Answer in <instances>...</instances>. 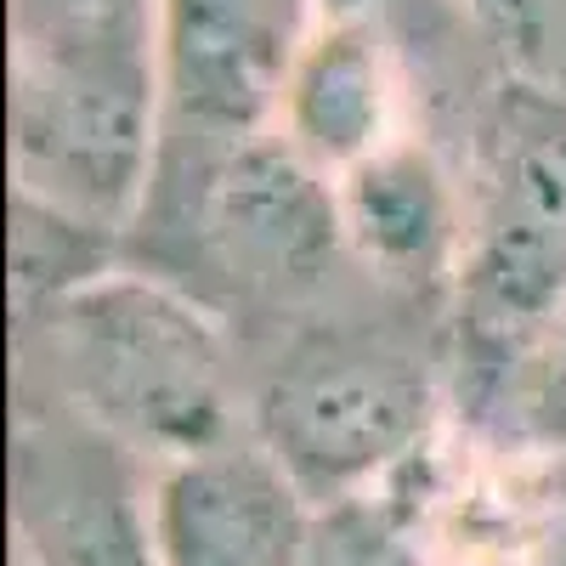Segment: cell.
I'll use <instances>...</instances> for the list:
<instances>
[{
	"mask_svg": "<svg viewBox=\"0 0 566 566\" xmlns=\"http://www.w3.org/2000/svg\"><path fill=\"white\" fill-rule=\"evenodd\" d=\"M165 159L181 165V176L159 165L130 227L148 221L165 232L170 255L148 272L216 317H295L352 266L335 176L301 159L277 130L232 142L181 136L165 142Z\"/></svg>",
	"mask_w": 566,
	"mask_h": 566,
	"instance_id": "obj_1",
	"label": "cell"
},
{
	"mask_svg": "<svg viewBox=\"0 0 566 566\" xmlns=\"http://www.w3.org/2000/svg\"><path fill=\"white\" fill-rule=\"evenodd\" d=\"M464 205V261L448 295V391L459 413L566 317V103L549 85H499Z\"/></svg>",
	"mask_w": 566,
	"mask_h": 566,
	"instance_id": "obj_2",
	"label": "cell"
},
{
	"mask_svg": "<svg viewBox=\"0 0 566 566\" xmlns=\"http://www.w3.org/2000/svg\"><path fill=\"white\" fill-rule=\"evenodd\" d=\"M18 340L57 357L69 408L125 448L181 459L232 437V357L221 317L154 272H103Z\"/></svg>",
	"mask_w": 566,
	"mask_h": 566,
	"instance_id": "obj_3",
	"label": "cell"
},
{
	"mask_svg": "<svg viewBox=\"0 0 566 566\" xmlns=\"http://www.w3.org/2000/svg\"><path fill=\"white\" fill-rule=\"evenodd\" d=\"M448 363L408 328L323 317L295 328L255 380L250 431L323 504L402 476L431 448Z\"/></svg>",
	"mask_w": 566,
	"mask_h": 566,
	"instance_id": "obj_4",
	"label": "cell"
},
{
	"mask_svg": "<svg viewBox=\"0 0 566 566\" xmlns=\"http://www.w3.org/2000/svg\"><path fill=\"white\" fill-rule=\"evenodd\" d=\"M165 154L154 57L29 63L12 57V181L80 221L119 232L142 216Z\"/></svg>",
	"mask_w": 566,
	"mask_h": 566,
	"instance_id": "obj_5",
	"label": "cell"
},
{
	"mask_svg": "<svg viewBox=\"0 0 566 566\" xmlns=\"http://www.w3.org/2000/svg\"><path fill=\"white\" fill-rule=\"evenodd\" d=\"M317 0H159V91L176 136H261L306 40Z\"/></svg>",
	"mask_w": 566,
	"mask_h": 566,
	"instance_id": "obj_6",
	"label": "cell"
},
{
	"mask_svg": "<svg viewBox=\"0 0 566 566\" xmlns=\"http://www.w3.org/2000/svg\"><path fill=\"white\" fill-rule=\"evenodd\" d=\"M136 448L74 408L23 419L12 448V515L40 566H159L154 499H142Z\"/></svg>",
	"mask_w": 566,
	"mask_h": 566,
	"instance_id": "obj_7",
	"label": "cell"
},
{
	"mask_svg": "<svg viewBox=\"0 0 566 566\" xmlns=\"http://www.w3.org/2000/svg\"><path fill=\"white\" fill-rule=\"evenodd\" d=\"M148 499L159 566H306L317 499L255 431L165 459Z\"/></svg>",
	"mask_w": 566,
	"mask_h": 566,
	"instance_id": "obj_8",
	"label": "cell"
},
{
	"mask_svg": "<svg viewBox=\"0 0 566 566\" xmlns=\"http://www.w3.org/2000/svg\"><path fill=\"white\" fill-rule=\"evenodd\" d=\"M335 205L346 255L368 283H380L408 306L453 295L470 205L448 165L419 136H397L374 159L340 170Z\"/></svg>",
	"mask_w": 566,
	"mask_h": 566,
	"instance_id": "obj_9",
	"label": "cell"
},
{
	"mask_svg": "<svg viewBox=\"0 0 566 566\" xmlns=\"http://www.w3.org/2000/svg\"><path fill=\"white\" fill-rule=\"evenodd\" d=\"M402 91L408 80H402V52L391 34L368 23L317 18L290 85H283L272 130L323 176H340L374 159L380 148H391L397 136H408Z\"/></svg>",
	"mask_w": 566,
	"mask_h": 566,
	"instance_id": "obj_10",
	"label": "cell"
},
{
	"mask_svg": "<svg viewBox=\"0 0 566 566\" xmlns=\"http://www.w3.org/2000/svg\"><path fill=\"white\" fill-rule=\"evenodd\" d=\"M431 549L448 566H566V459H515L437 493Z\"/></svg>",
	"mask_w": 566,
	"mask_h": 566,
	"instance_id": "obj_11",
	"label": "cell"
},
{
	"mask_svg": "<svg viewBox=\"0 0 566 566\" xmlns=\"http://www.w3.org/2000/svg\"><path fill=\"white\" fill-rule=\"evenodd\" d=\"M119 232L80 221L45 199L12 193V312L18 323L52 312L74 290L114 272Z\"/></svg>",
	"mask_w": 566,
	"mask_h": 566,
	"instance_id": "obj_12",
	"label": "cell"
},
{
	"mask_svg": "<svg viewBox=\"0 0 566 566\" xmlns=\"http://www.w3.org/2000/svg\"><path fill=\"white\" fill-rule=\"evenodd\" d=\"M12 57L159 63V0H12Z\"/></svg>",
	"mask_w": 566,
	"mask_h": 566,
	"instance_id": "obj_13",
	"label": "cell"
},
{
	"mask_svg": "<svg viewBox=\"0 0 566 566\" xmlns=\"http://www.w3.org/2000/svg\"><path fill=\"white\" fill-rule=\"evenodd\" d=\"M464 419L493 453L566 459V317H555Z\"/></svg>",
	"mask_w": 566,
	"mask_h": 566,
	"instance_id": "obj_14",
	"label": "cell"
},
{
	"mask_svg": "<svg viewBox=\"0 0 566 566\" xmlns=\"http://www.w3.org/2000/svg\"><path fill=\"white\" fill-rule=\"evenodd\" d=\"M306 566H431V544H424L419 510L397 504L380 482L312 510Z\"/></svg>",
	"mask_w": 566,
	"mask_h": 566,
	"instance_id": "obj_15",
	"label": "cell"
},
{
	"mask_svg": "<svg viewBox=\"0 0 566 566\" xmlns=\"http://www.w3.org/2000/svg\"><path fill=\"white\" fill-rule=\"evenodd\" d=\"M464 12L493 45H504L510 57H522L527 69H544V57H549L544 0H464Z\"/></svg>",
	"mask_w": 566,
	"mask_h": 566,
	"instance_id": "obj_16",
	"label": "cell"
},
{
	"mask_svg": "<svg viewBox=\"0 0 566 566\" xmlns=\"http://www.w3.org/2000/svg\"><path fill=\"white\" fill-rule=\"evenodd\" d=\"M464 7V0H459ZM317 18H340V23H368L397 40L402 52V34L424 29L431 34L442 18H448V0H317Z\"/></svg>",
	"mask_w": 566,
	"mask_h": 566,
	"instance_id": "obj_17",
	"label": "cell"
},
{
	"mask_svg": "<svg viewBox=\"0 0 566 566\" xmlns=\"http://www.w3.org/2000/svg\"><path fill=\"white\" fill-rule=\"evenodd\" d=\"M560 18H566V0H544V23H549V34L560 29ZM549 63V57H544Z\"/></svg>",
	"mask_w": 566,
	"mask_h": 566,
	"instance_id": "obj_18",
	"label": "cell"
}]
</instances>
